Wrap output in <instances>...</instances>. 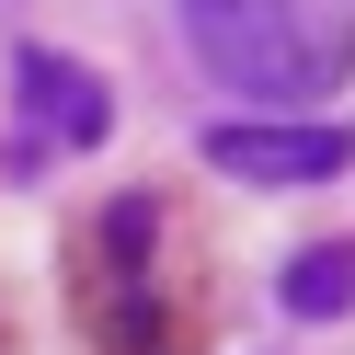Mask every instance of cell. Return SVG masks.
<instances>
[{"mask_svg": "<svg viewBox=\"0 0 355 355\" xmlns=\"http://www.w3.org/2000/svg\"><path fill=\"white\" fill-rule=\"evenodd\" d=\"M184 35L252 103H309L355 69V0H184Z\"/></svg>", "mask_w": 355, "mask_h": 355, "instance_id": "cell-1", "label": "cell"}, {"mask_svg": "<svg viewBox=\"0 0 355 355\" xmlns=\"http://www.w3.org/2000/svg\"><path fill=\"white\" fill-rule=\"evenodd\" d=\"M207 161L230 184H332L355 161V138L344 126H298V115H230V126H207Z\"/></svg>", "mask_w": 355, "mask_h": 355, "instance_id": "cell-2", "label": "cell"}, {"mask_svg": "<svg viewBox=\"0 0 355 355\" xmlns=\"http://www.w3.org/2000/svg\"><path fill=\"white\" fill-rule=\"evenodd\" d=\"M12 92H24V138L35 149H103V126H115L103 80L80 69V58H58V46H24V58H12Z\"/></svg>", "mask_w": 355, "mask_h": 355, "instance_id": "cell-3", "label": "cell"}, {"mask_svg": "<svg viewBox=\"0 0 355 355\" xmlns=\"http://www.w3.org/2000/svg\"><path fill=\"white\" fill-rule=\"evenodd\" d=\"M344 309H355V241H321L286 263V321H344Z\"/></svg>", "mask_w": 355, "mask_h": 355, "instance_id": "cell-4", "label": "cell"}, {"mask_svg": "<svg viewBox=\"0 0 355 355\" xmlns=\"http://www.w3.org/2000/svg\"><path fill=\"white\" fill-rule=\"evenodd\" d=\"M149 241H161V207H149V195H115V207H103V263H115V275H138Z\"/></svg>", "mask_w": 355, "mask_h": 355, "instance_id": "cell-5", "label": "cell"}]
</instances>
